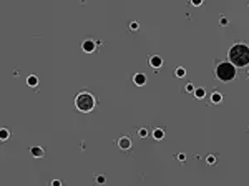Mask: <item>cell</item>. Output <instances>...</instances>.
Instances as JSON below:
<instances>
[{
  "mask_svg": "<svg viewBox=\"0 0 249 186\" xmlns=\"http://www.w3.org/2000/svg\"><path fill=\"white\" fill-rule=\"evenodd\" d=\"M229 60H231V63L236 66L249 65V46L242 45V43L233 45L231 50H229Z\"/></svg>",
  "mask_w": 249,
  "mask_h": 186,
  "instance_id": "obj_1",
  "label": "cell"
},
{
  "mask_svg": "<svg viewBox=\"0 0 249 186\" xmlns=\"http://www.w3.org/2000/svg\"><path fill=\"white\" fill-rule=\"evenodd\" d=\"M216 77L221 81H231L236 77V65H233L231 62H222L216 68Z\"/></svg>",
  "mask_w": 249,
  "mask_h": 186,
  "instance_id": "obj_2",
  "label": "cell"
},
{
  "mask_svg": "<svg viewBox=\"0 0 249 186\" xmlns=\"http://www.w3.org/2000/svg\"><path fill=\"white\" fill-rule=\"evenodd\" d=\"M75 106H76V110H80V111H83V113L91 111L95 108L93 95H91V93H87V92L80 93V95L76 96V100H75Z\"/></svg>",
  "mask_w": 249,
  "mask_h": 186,
  "instance_id": "obj_3",
  "label": "cell"
},
{
  "mask_svg": "<svg viewBox=\"0 0 249 186\" xmlns=\"http://www.w3.org/2000/svg\"><path fill=\"white\" fill-rule=\"evenodd\" d=\"M118 146H120L121 150H130V148H131V140H130L128 136H121V138L118 140Z\"/></svg>",
  "mask_w": 249,
  "mask_h": 186,
  "instance_id": "obj_4",
  "label": "cell"
},
{
  "mask_svg": "<svg viewBox=\"0 0 249 186\" xmlns=\"http://www.w3.org/2000/svg\"><path fill=\"white\" fill-rule=\"evenodd\" d=\"M149 65L153 66L155 70H158V68H160V66L163 65L161 57H158V55H153V57H149Z\"/></svg>",
  "mask_w": 249,
  "mask_h": 186,
  "instance_id": "obj_5",
  "label": "cell"
},
{
  "mask_svg": "<svg viewBox=\"0 0 249 186\" xmlns=\"http://www.w3.org/2000/svg\"><path fill=\"white\" fill-rule=\"evenodd\" d=\"M95 46H96L95 40H90V38H88V40H85V42H83V50H85L87 53H91L95 50Z\"/></svg>",
  "mask_w": 249,
  "mask_h": 186,
  "instance_id": "obj_6",
  "label": "cell"
},
{
  "mask_svg": "<svg viewBox=\"0 0 249 186\" xmlns=\"http://www.w3.org/2000/svg\"><path fill=\"white\" fill-rule=\"evenodd\" d=\"M133 81H135V85L143 86L145 83H146V77H145L143 73H136L135 77H133Z\"/></svg>",
  "mask_w": 249,
  "mask_h": 186,
  "instance_id": "obj_7",
  "label": "cell"
},
{
  "mask_svg": "<svg viewBox=\"0 0 249 186\" xmlns=\"http://www.w3.org/2000/svg\"><path fill=\"white\" fill-rule=\"evenodd\" d=\"M30 151H32V155H33L35 158H42V156L45 155V151H43V148H40V146H33V148H32Z\"/></svg>",
  "mask_w": 249,
  "mask_h": 186,
  "instance_id": "obj_8",
  "label": "cell"
},
{
  "mask_svg": "<svg viewBox=\"0 0 249 186\" xmlns=\"http://www.w3.org/2000/svg\"><path fill=\"white\" fill-rule=\"evenodd\" d=\"M153 138L155 140H163L164 138V131H163L161 128H155V130H153Z\"/></svg>",
  "mask_w": 249,
  "mask_h": 186,
  "instance_id": "obj_9",
  "label": "cell"
},
{
  "mask_svg": "<svg viewBox=\"0 0 249 186\" xmlns=\"http://www.w3.org/2000/svg\"><path fill=\"white\" fill-rule=\"evenodd\" d=\"M211 101H213V103H221V101H222V95L219 92H214L213 95H211Z\"/></svg>",
  "mask_w": 249,
  "mask_h": 186,
  "instance_id": "obj_10",
  "label": "cell"
},
{
  "mask_svg": "<svg viewBox=\"0 0 249 186\" xmlns=\"http://www.w3.org/2000/svg\"><path fill=\"white\" fill-rule=\"evenodd\" d=\"M27 83H28V86H37L38 85V78H37V75H30L27 78Z\"/></svg>",
  "mask_w": 249,
  "mask_h": 186,
  "instance_id": "obj_11",
  "label": "cell"
},
{
  "mask_svg": "<svg viewBox=\"0 0 249 186\" xmlns=\"http://www.w3.org/2000/svg\"><path fill=\"white\" fill-rule=\"evenodd\" d=\"M194 96H196V98H204V96H206L204 88H196V90H194Z\"/></svg>",
  "mask_w": 249,
  "mask_h": 186,
  "instance_id": "obj_12",
  "label": "cell"
},
{
  "mask_svg": "<svg viewBox=\"0 0 249 186\" xmlns=\"http://www.w3.org/2000/svg\"><path fill=\"white\" fill-rule=\"evenodd\" d=\"M7 138H10V131L7 128H2L0 130V140H7Z\"/></svg>",
  "mask_w": 249,
  "mask_h": 186,
  "instance_id": "obj_13",
  "label": "cell"
},
{
  "mask_svg": "<svg viewBox=\"0 0 249 186\" xmlns=\"http://www.w3.org/2000/svg\"><path fill=\"white\" fill-rule=\"evenodd\" d=\"M184 75H186V70H184V68H176V77H178V78H183Z\"/></svg>",
  "mask_w": 249,
  "mask_h": 186,
  "instance_id": "obj_14",
  "label": "cell"
},
{
  "mask_svg": "<svg viewBox=\"0 0 249 186\" xmlns=\"http://www.w3.org/2000/svg\"><path fill=\"white\" fill-rule=\"evenodd\" d=\"M206 163H208V165H214V163H216V156H214V155H209L208 158H206Z\"/></svg>",
  "mask_w": 249,
  "mask_h": 186,
  "instance_id": "obj_15",
  "label": "cell"
},
{
  "mask_svg": "<svg viewBox=\"0 0 249 186\" xmlns=\"http://www.w3.org/2000/svg\"><path fill=\"white\" fill-rule=\"evenodd\" d=\"M138 28H140V25H138V22H131V23H130V30H133V32H136Z\"/></svg>",
  "mask_w": 249,
  "mask_h": 186,
  "instance_id": "obj_16",
  "label": "cell"
},
{
  "mask_svg": "<svg viewBox=\"0 0 249 186\" xmlns=\"http://www.w3.org/2000/svg\"><path fill=\"white\" fill-rule=\"evenodd\" d=\"M105 181H106V178H105V176H101V174H98V176H96V183L105 185Z\"/></svg>",
  "mask_w": 249,
  "mask_h": 186,
  "instance_id": "obj_17",
  "label": "cell"
},
{
  "mask_svg": "<svg viewBox=\"0 0 249 186\" xmlns=\"http://www.w3.org/2000/svg\"><path fill=\"white\" fill-rule=\"evenodd\" d=\"M138 135H140V136H141V138H145V136H146V135H148V130H146V128H141V130H140V131H138Z\"/></svg>",
  "mask_w": 249,
  "mask_h": 186,
  "instance_id": "obj_18",
  "label": "cell"
},
{
  "mask_svg": "<svg viewBox=\"0 0 249 186\" xmlns=\"http://www.w3.org/2000/svg\"><path fill=\"white\" fill-rule=\"evenodd\" d=\"M184 90H186V92H193V93H194V86L191 85V83H188V85H186V88H184Z\"/></svg>",
  "mask_w": 249,
  "mask_h": 186,
  "instance_id": "obj_19",
  "label": "cell"
},
{
  "mask_svg": "<svg viewBox=\"0 0 249 186\" xmlns=\"http://www.w3.org/2000/svg\"><path fill=\"white\" fill-rule=\"evenodd\" d=\"M191 3H193V5H196V7H199L203 3V0H191Z\"/></svg>",
  "mask_w": 249,
  "mask_h": 186,
  "instance_id": "obj_20",
  "label": "cell"
},
{
  "mask_svg": "<svg viewBox=\"0 0 249 186\" xmlns=\"http://www.w3.org/2000/svg\"><path fill=\"white\" fill-rule=\"evenodd\" d=\"M219 22H221V25H228V18H226V17H221Z\"/></svg>",
  "mask_w": 249,
  "mask_h": 186,
  "instance_id": "obj_21",
  "label": "cell"
},
{
  "mask_svg": "<svg viewBox=\"0 0 249 186\" xmlns=\"http://www.w3.org/2000/svg\"><path fill=\"white\" fill-rule=\"evenodd\" d=\"M184 158H186V156H184V153H181V155H178V159H179V161H184Z\"/></svg>",
  "mask_w": 249,
  "mask_h": 186,
  "instance_id": "obj_22",
  "label": "cell"
},
{
  "mask_svg": "<svg viewBox=\"0 0 249 186\" xmlns=\"http://www.w3.org/2000/svg\"><path fill=\"white\" fill-rule=\"evenodd\" d=\"M52 185H53V186H60V181H58V179H55V181L52 183Z\"/></svg>",
  "mask_w": 249,
  "mask_h": 186,
  "instance_id": "obj_23",
  "label": "cell"
},
{
  "mask_svg": "<svg viewBox=\"0 0 249 186\" xmlns=\"http://www.w3.org/2000/svg\"><path fill=\"white\" fill-rule=\"evenodd\" d=\"M248 75H249V72H248Z\"/></svg>",
  "mask_w": 249,
  "mask_h": 186,
  "instance_id": "obj_24",
  "label": "cell"
}]
</instances>
